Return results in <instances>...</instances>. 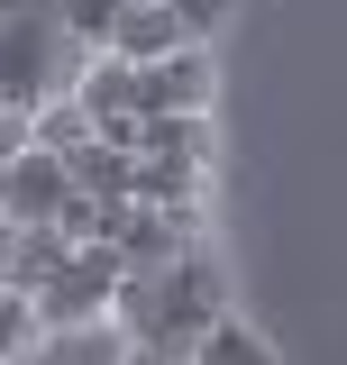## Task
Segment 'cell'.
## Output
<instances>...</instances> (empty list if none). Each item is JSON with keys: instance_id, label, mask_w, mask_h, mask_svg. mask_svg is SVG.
Here are the masks:
<instances>
[{"instance_id": "6da1fadb", "label": "cell", "mask_w": 347, "mask_h": 365, "mask_svg": "<svg viewBox=\"0 0 347 365\" xmlns=\"http://www.w3.org/2000/svg\"><path fill=\"white\" fill-rule=\"evenodd\" d=\"M219 311H228V274L211 247L174 256L165 274H119V292H110V329L129 347H156V356H192V338Z\"/></svg>"}, {"instance_id": "7a4b0ae2", "label": "cell", "mask_w": 347, "mask_h": 365, "mask_svg": "<svg viewBox=\"0 0 347 365\" xmlns=\"http://www.w3.org/2000/svg\"><path fill=\"white\" fill-rule=\"evenodd\" d=\"M110 292H119V256L110 247H74L28 302H37L46 329H91V319H110Z\"/></svg>"}, {"instance_id": "3957f363", "label": "cell", "mask_w": 347, "mask_h": 365, "mask_svg": "<svg viewBox=\"0 0 347 365\" xmlns=\"http://www.w3.org/2000/svg\"><path fill=\"white\" fill-rule=\"evenodd\" d=\"M211 91H219V64L211 46H174L165 64H146L137 73V119H211Z\"/></svg>"}, {"instance_id": "277c9868", "label": "cell", "mask_w": 347, "mask_h": 365, "mask_svg": "<svg viewBox=\"0 0 347 365\" xmlns=\"http://www.w3.org/2000/svg\"><path fill=\"white\" fill-rule=\"evenodd\" d=\"M55 83V28L46 19H0V110H37Z\"/></svg>"}, {"instance_id": "5b68a950", "label": "cell", "mask_w": 347, "mask_h": 365, "mask_svg": "<svg viewBox=\"0 0 347 365\" xmlns=\"http://www.w3.org/2000/svg\"><path fill=\"white\" fill-rule=\"evenodd\" d=\"M174 46H192V37H183V19H174L165 0H129V9L110 19V46H101V55L129 64V73H146V64H165Z\"/></svg>"}, {"instance_id": "8992f818", "label": "cell", "mask_w": 347, "mask_h": 365, "mask_svg": "<svg viewBox=\"0 0 347 365\" xmlns=\"http://www.w3.org/2000/svg\"><path fill=\"white\" fill-rule=\"evenodd\" d=\"M55 210H64V165L28 146V155L0 174V220L9 228H55Z\"/></svg>"}, {"instance_id": "52a82bcc", "label": "cell", "mask_w": 347, "mask_h": 365, "mask_svg": "<svg viewBox=\"0 0 347 365\" xmlns=\"http://www.w3.org/2000/svg\"><path fill=\"white\" fill-rule=\"evenodd\" d=\"M137 165H201L211 174V155H219V128L211 119H137V146H129Z\"/></svg>"}, {"instance_id": "ba28073f", "label": "cell", "mask_w": 347, "mask_h": 365, "mask_svg": "<svg viewBox=\"0 0 347 365\" xmlns=\"http://www.w3.org/2000/svg\"><path fill=\"white\" fill-rule=\"evenodd\" d=\"M129 174H137V155H119V146H101V137L64 155V192H83L91 210H119V201H129Z\"/></svg>"}, {"instance_id": "9c48e42d", "label": "cell", "mask_w": 347, "mask_h": 365, "mask_svg": "<svg viewBox=\"0 0 347 365\" xmlns=\"http://www.w3.org/2000/svg\"><path fill=\"white\" fill-rule=\"evenodd\" d=\"M183 365H283V356H274V338H265L247 311H219L211 329L192 338V356H183Z\"/></svg>"}, {"instance_id": "30bf717a", "label": "cell", "mask_w": 347, "mask_h": 365, "mask_svg": "<svg viewBox=\"0 0 347 365\" xmlns=\"http://www.w3.org/2000/svg\"><path fill=\"white\" fill-rule=\"evenodd\" d=\"M129 201L137 210H211V174H201V165H137L129 174Z\"/></svg>"}, {"instance_id": "8fae6325", "label": "cell", "mask_w": 347, "mask_h": 365, "mask_svg": "<svg viewBox=\"0 0 347 365\" xmlns=\"http://www.w3.org/2000/svg\"><path fill=\"white\" fill-rule=\"evenodd\" d=\"M119 356H129V338L110 319H91V329H46L28 365H119Z\"/></svg>"}, {"instance_id": "7c38bea8", "label": "cell", "mask_w": 347, "mask_h": 365, "mask_svg": "<svg viewBox=\"0 0 347 365\" xmlns=\"http://www.w3.org/2000/svg\"><path fill=\"white\" fill-rule=\"evenodd\" d=\"M28 146H37V155H55V165H64L74 146H91V119H83V110H74V101H64V91H46L37 110H28Z\"/></svg>"}, {"instance_id": "4fadbf2b", "label": "cell", "mask_w": 347, "mask_h": 365, "mask_svg": "<svg viewBox=\"0 0 347 365\" xmlns=\"http://www.w3.org/2000/svg\"><path fill=\"white\" fill-rule=\"evenodd\" d=\"M64 256H74V247H64L55 228H19V237H9V274H0V283H9V292H37Z\"/></svg>"}, {"instance_id": "5bb4252c", "label": "cell", "mask_w": 347, "mask_h": 365, "mask_svg": "<svg viewBox=\"0 0 347 365\" xmlns=\"http://www.w3.org/2000/svg\"><path fill=\"white\" fill-rule=\"evenodd\" d=\"M37 338H46V319H37V302L0 283V365H28V356H37Z\"/></svg>"}, {"instance_id": "9a60e30c", "label": "cell", "mask_w": 347, "mask_h": 365, "mask_svg": "<svg viewBox=\"0 0 347 365\" xmlns=\"http://www.w3.org/2000/svg\"><path fill=\"white\" fill-rule=\"evenodd\" d=\"M129 0H55V37H74V46H110V19H119Z\"/></svg>"}, {"instance_id": "2e32d148", "label": "cell", "mask_w": 347, "mask_h": 365, "mask_svg": "<svg viewBox=\"0 0 347 365\" xmlns=\"http://www.w3.org/2000/svg\"><path fill=\"white\" fill-rule=\"evenodd\" d=\"M165 9L183 19V37H201V46H211V28L228 19V9H238V0H165Z\"/></svg>"}, {"instance_id": "e0dca14e", "label": "cell", "mask_w": 347, "mask_h": 365, "mask_svg": "<svg viewBox=\"0 0 347 365\" xmlns=\"http://www.w3.org/2000/svg\"><path fill=\"white\" fill-rule=\"evenodd\" d=\"M119 365H183V356H156V347H129Z\"/></svg>"}, {"instance_id": "ac0fdd59", "label": "cell", "mask_w": 347, "mask_h": 365, "mask_svg": "<svg viewBox=\"0 0 347 365\" xmlns=\"http://www.w3.org/2000/svg\"><path fill=\"white\" fill-rule=\"evenodd\" d=\"M9 237H19V228H9V220H0V274H9Z\"/></svg>"}]
</instances>
